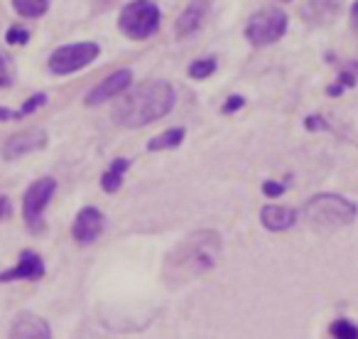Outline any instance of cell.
<instances>
[{"label":"cell","mask_w":358,"mask_h":339,"mask_svg":"<svg viewBox=\"0 0 358 339\" xmlns=\"http://www.w3.org/2000/svg\"><path fill=\"white\" fill-rule=\"evenodd\" d=\"M206 13H209V0H192L189 6L182 11V15L177 18V22H174V35L179 40L194 35L201 27V22L206 20Z\"/></svg>","instance_id":"4fadbf2b"},{"label":"cell","mask_w":358,"mask_h":339,"mask_svg":"<svg viewBox=\"0 0 358 339\" xmlns=\"http://www.w3.org/2000/svg\"><path fill=\"white\" fill-rule=\"evenodd\" d=\"M10 118H15V111L6 109V106H0V123H3V120H10Z\"/></svg>","instance_id":"f546056e"},{"label":"cell","mask_w":358,"mask_h":339,"mask_svg":"<svg viewBox=\"0 0 358 339\" xmlns=\"http://www.w3.org/2000/svg\"><path fill=\"white\" fill-rule=\"evenodd\" d=\"M101 55V47L96 42H76V45L57 47L47 60V67L55 76H69L74 71L89 67Z\"/></svg>","instance_id":"52a82bcc"},{"label":"cell","mask_w":358,"mask_h":339,"mask_svg":"<svg viewBox=\"0 0 358 339\" xmlns=\"http://www.w3.org/2000/svg\"><path fill=\"white\" fill-rule=\"evenodd\" d=\"M221 254V236L214 231L192 234L182 246H177V256H169L167 268L177 265L174 275H201L211 270Z\"/></svg>","instance_id":"7a4b0ae2"},{"label":"cell","mask_w":358,"mask_h":339,"mask_svg":"<svg viewBox=\"0 0 358 339\" xmlns=\"http://www.w3.org/2000/svg\"><path fill=\"white\" fill-rule=\"evenodd\" d=\"M57 192L55 177H40L25 190L22 197V219H25L27 229L32 234H42L45 231V212L50 207L52 197Z\"/></svg>","instance_id":"8992f818"},{"label":"cell","mask_w":358,"mask_h":339,"mask_svg":"<svg viewBox=\"0 0 358 339\" xmlns=\"http://www.w3.org/2000/svg\"><path fill=\"white\" fill-rule=\"evenodd\" d=\"M128 167H130L128 158H115L113 162H110V167L101 175V187H103V192H108V195L118 192L120 185H123V177H125V172H128Z\"/></svg>","instance_id":"2e32d148"},{"label":"cell","mask_w":358,"mask_h":339,"mask_svg":"<svg viewBox=\"0 0 358 339\" xmlns=\"http://www.w3.org/2000/svg\"><path fill=\"white\" fill-rule=\"evenodd\" d=\"M45 275V261L37 251L27 249L17 256V263L8 270H0V283H15V280H40Z\"/></svg>","instance_id":"30bf717a"},{"label":"cell","mask_w":358,"mask_h":339,"mask_svg":"<svg viewBox=\"0 0 358 339\" xmlns=\"http://www.w3.org/2000/svg\"><path fill=\"white\" fill-rule=\"evenodd\" d=\"M174 86L164 79H145L130 86L113 106V120L120 128H143L164 118L174 106Z\"/></svg>","instance_id":"6da1fadb"},{"label":"cell","mask_w":358,"mask_h":339,"mask_svg":"<svg viewBox=\"0 0 358 339\" xmlns=\"http://www.w3.org/2000/svg\"><path fill=\"white\" fill-rule=\"evenodd\" d=\"M304 128H307V130H329V123L322 118V116L312 113V116H307V118H304Z\"/></svg>","instance_id":"d4e9b609"},{"label":"cell","mask_w":358,"mask_h":339,"mask_svg":"<svg viewBox=\"0 0 358 339\" xmlns=\"http://www.w3.org/2000/svg\"><path fill=\"white\" fill-rule=\"evenodd\" d=\"M6 42L8 45H27V42H30V30L20 25H13L10 30L6 32Z\"/></svg>","instance_id":"7402d4cb"},{"label":"cell","mask_w":358,"mask_h":339,"mask_svg":"<svg viewBox=\"0 0 358 339\" xmlns=\"http://www.w3.org/2000/svg\"><path fill=\"white\" fill-rule=\"evenodd\" d=\"M263 195L275 200V197H282L285 195V185L282 182H275V180H265L263 182Z\"/></svg>","instance_id":"cb8c5ba5"},{"label":"cell","mask_w":358,"mask_h":339,"mask_svg":"<svg viewBox=\"0 0 358 339\" xmlns=\"http://www.w3.org/2000/svg\"><path fill=\"white\" fill-rule=\"evenodd\" d=\"M103 226H106V216L96 207H84L76 214L74 226H71V236H74L76 244L89 246L103 234Z\"/></svg>","instance_id":"8fae6325"},{"label":"cell","mask_w":358,"mask_h":339,"mask_svg":"<svg viewBox=\"0 0 358 339\" xmlns=\"http://www.w3.org/2000/svg\"><path fill=\"white\" fill-rule=\"evenodd\" d=\"M47 104V94H32L25 104L20 106V111H15V118H25V116H32L37 109Z\"/></svg>","instance_id":"44dd1931"},{"label":"cell","mask_w":358,"mask_h":339,"mask_svg":"<svg viewBox=\"0 0 358 339\" xmlns=\"http://www.w3.org/2000/svg\"><path fill=\"white\" fill-rule=\"evenodd\" d=\"M243 104H245V99H243V96H238V94H231L229 99L224 101V106H221V111H224L226 116H229V113H236V111H241V109H243Z\"/></svg>","instance_id":"603a6c76"},{"label":"cell","mask_w":358,"mask_h":339,"mask_svg":"<svg viewBox=\"0 0 358 339\" xmlns=\"http://www.w3.org/2000/svg\"><path fill=\"white\" fill-rule=\"evenodd\" d=\"M159 8L152 0H130L128 6H123L118 15V27L128 40L143 42L157 32L159 27Z\"/></svg>","instance_id":"277c9868"},{"label":"cell","mask_w":358,"mask_h":339,"mask_svg":"<svg viewBox=\"0 0 358 339\" xmlns=\"http://www.w3.org/2000/svg\"><path fill=\"white\" fill-rule=\"evenodd\" d=\"M358 209L353 202H348L341 195H317L312 200H307L302 209V216L307 221L309 229L319 231V234H331L336 229L348 226L356 219Z\"/></svg>","instance_id":"3957f363"},{"label":"cell","mask_w":358,"mask_h":339,"mask_svg":"<svg viewBox=\"0 0 358 339\" xmlns=\"http://www.w3.org/2000/svg\"><path fill=\"white\" fill-rule=\"evenodd\" d=\"M185 135L187 130L185 128H167L164 133L155 135L152 140L148 143V150L150 153H157V150H172V148H179V145L185 143Z\"/></svg>","instance_id":"e0dca14e"},{"label":"cell","mask_w":358,"mask_h":339,"mask_svg":"<svg viewBox=\"0 0 358 339\" xmlns=\"http://www.w3.org/2000/svg\"><path fill=\"white\" fill-rule=\"evenodd\" d=\"M348 22H351V27L358 32V0L351 6V15H348Z\"/></svg>","instance_id":"f1b7e54d"},{"label":"cell","mask_w":358,"mask_h":339,"mask_svg":"<svg viewBox=\"0 0 358 339\" xmlns=\"http://www.w3.org/2000/svg\"><path fill=\"white\" fill-rule=\"evenodd\" d=\"M10 212H13L10 200H8L6 195H0V221H3V219H8V216H10Z\"/></svg>","instance_id":"4316f807"},{"label":"cell","mask_w":358,"mask_h":339,"mask_svg":"<svg viewBox=\"0 0 358 339\" xmlns=\"http://www.w3.org/2000/svg\"><path fill=\"white\" fill-rule=\"evenodd\" d=\"M341 94H343V86L338 84V81H336V84H331V86L327 89V96H341Z\"/></svg>","instance_id":"4dcf8cb0"},{"label":"cell","mask_w":358,"mask_h":339,"mask_svg":"<svg viewBox=\"0 0 358 339\" xmlns=\"http://www.w3.org/2000/svg\"><path fill=\"white\" fill-rule=\"evenodd\" d=\"M287 32V13L280 8H260L245 22V37L253 47H268Z\"/></svg>","instance_id":"5b68a950"},{"label":"cell","mask_w":358,"mask_h":339,"mask_svg":"<svg viewBox=\"0 0 358 339\" xmlns=\"http://www.w3.org/2000/svg\"><path fill=\"white\" fill-rule=\"evenodd\" d=\"M10 71H8V64H6V60H3V55H0V89L3 86H10Z\"/></svg>","instance_id":"484cf974"},{"label":"cell","mask_w":358,"mask_h":339,"mask_svg":"<svg viewBox=\"0 0 358 339\" xmlns=\"http://www.w3.org/2000/svg\"><path fill=\"white\" fill-rule=\"evenodd\" d=\"M47 135L45 128H27V130H20V133H13L10 138L3 143L0 148V155L3 160H17L22 155H30V153H37V150H45L47 148Z\"/></svg>","instance_id":"ba28073f"},{"label":"cell","mask_w":358,"mask_h":339,"mask_svg":"<svg viewBox=\"0 0 358 339\" xmlns=\"http://www.w3.org/2000/svg\"><path fill=\"white\" fill-rule=\"evenodd\" d=\"M282 3H289V0H282Z\"/></svg>","instance_id":"1f68e13d"},{"label":"cell","mask_w":358,"mask_h":339,"mask_svg":"<svg viewBox=\"0 0 358 339\" xmlns=\"http://www.w3.org/2000/svg\"><path fill=\"white\" fill-rule=\"evenodd\" d=\"M216 71V60L214 57H206V60H196L189 64V76L192 79H206Z\"/></svg>","instance_id":"ffe728a7"},{"label":"cell","mask_w":358,"mask_h":339,"mask_svg":"<svg viewBox=\"0 0 358 339\" xmlns=\"http://www.w3.org/2000/svg\"><path fill=\"white\" fill-rule=\"evenodd\" d=\"M260 221L268 231H287L297 224V209L292 207H285V205H268L263 207L260 212Z\"/></svg>","instance_id":"9a60e30c"},{"label":"cell","mask_w":358,"mask_h":339,"mask_svg":"<svg viewBox=\"0 0 358 339\" xmlns=\"http://www.w3.org/2000/svg\"><path fill=\"white\" fill-rule=\"evenodd\" d=\"M329 334L334 339H358V324H353L351 319L338 317L329 324Z\"/></svg>","instance_id":"d6986e66"},{"label":"cell","mask_w":358,"mask_h":339,"mask_svg":"<svg viewBox=\"0 0 358 339\" xmlns=\"http://www.w3.org/2000/svg\"><path fill=\"white\" fill-rule=\"evenodd\" d=\"M338 84L341 86H356V74H351L348 69H341V74H338Z\"/></svg>","instance_id":"83f0119b"},{"label":"cell","mask_w":358,"mask_h":339,"mask_svg":"<svg viewBox=\"0 0 358 339\" xmlns=\"http://www.w3.org/2000/svg\"><path fill=\"white\" fill-rule=\"evenodd\" d=\"M299 15L307 25L327 27L341 15V0H304Z\"/></svg>","instance_id":"7c38bea8"},{"label":"cell","mask_w":358,"mask_h":339,"mask_svg":"<svg viewBox=\"0 0 358 339\" xmlns=\"http://www.w3.org/2000/svg\"><path fill=\"white\" fill-rule=\"evenodd\" d=\"M130 81H133V71L130 69L113 71V74L106 76L101 84H96L94 89L86 94L84 104L86 106H99V104H106V101H110V99H120V96L130 89Z\"/></svg>","instance_id":"9c48e42d"},{"label":"cell","mask_w":358,"mask_h":339,"mask_svg":"<svg viewBox=\"0 0 358 339\" xmlns=\"http://www.w3.org/2000/svg\"><path fill=\"white\" fill-rule=\"evenodd\" d=\"M52 0H13V8H15L17 15L27 18V20H37L50 11Z\"/></svg>","instance_id":"ac0fdd59"},{"label":"cell","mask_w":358,"mask_h":339,"mask_svg":"<svg viewBox=\"0 0 358 339\" xmlns=\"http://www.w3.org/2000/svg\"><path fill=\"white\" fill-rule=\"evenodd\" d=\"M10 339H52V329L47 319L32 312H20L10 327Z\"/></svg>","instance_id":"5bb4252c"}]
</instances>
